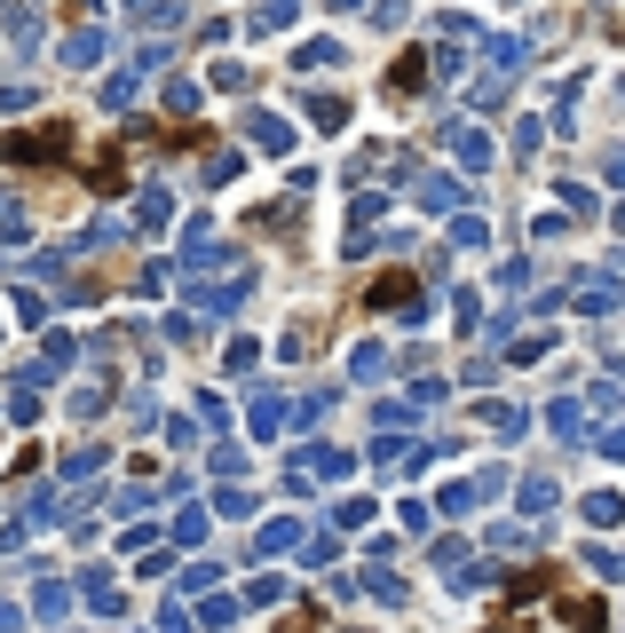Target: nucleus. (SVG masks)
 <instances>
[{
  "mask_svg": "<svg viewBox=\"0 0 625 633\" xmlns=\"http://www.w3.org/2000/svg\"><path fill=\"white\" fill-rule=\"evenodd\" d=\"M80 151V136L72 127H24V136H9V166H56V159H72Z\"/></svg>",
  "mask_w": 625,
  "mask_h": 633,
  "instance_id": "1",
  "label": "nucleus"
},
{
  "mask_svg": "<svg viewBox=\"0 0 625 633\" xmlns=\"http://www.w3.org/2000/svg\"><path fill=\"white\" fill-rule=\"evenodd\" d=\"M507 594H515V602H531V594H554V571H522Z\"/></svg>",
  "mask_w": 625,
  "mask_h": 633,
  "instance_id": "6",
  "label": "nucleus"
},
{
  "mask_svg": "<svg viewBox=\"0 0 625 633\" xmlns=\"http://www.w3.org/2000/svg\"><path fill=\"white\" fill-rule=\"evenodd\" d=\"M278 633H309V610H293V618H285V625H278Z\"/></svg>",
  "mask_w": 625,
  "mask_h": 633,
  "instance_id": "7",
  "label": "nucleus"
},
{
  "mask_svg": "<svg viewBox=\"0 0 625 633\" xmlns=\"http://www.w3.org/2000/svg\"><path fill=\"white\" fill-rule=\"evenodd\" d=\"M87 183H95V190H119V183H127V143L95 151V159H87Z\"/></svg>",
  "mask_w": 625,
  "mask_h": 633,
  "instance_id": "3",
  "label": "nucleus"
},
{
  "mask_svg": "<svg viewBox=\"0 0 625 633\" xmlns=\"http://www.w3.org/2000/svg\"><path fill=\"white\" fill-rule=\"evenodd\" d=\"M563 618H570L578 633H602V625H610V602H602V594H570Z\"/></svg>",
  "mask_w": 625,
  "mask_h": 633,
  "instance_id": "4",
  "label": "nucleus"
},
{
  "mask_svg": "<svg viewBox=\"0 0 625 633\" xmlns=\"http://www.w3.org/2000/svg\"><path fill=\"white\" fill-rule=\"evenodd\" d=\"M365 302H373V309H412V302H420V278H412V270H380V278L365 285Z\"/></svg>",
  "mask_w": 625,
  "mask_h": 633,
  "instance_id": "2",
  "label": "nucleus"
},
{
  "mask_svg": "<svg viewBox=\"0 0 625 633\" xmlns=\"http://www.w3.org/2000/svg\"><path fill=\"white\" fill-rule=\"evenodd\" d=\"M388 80H397V95H420V80H427V56H420V48H404V56H397V72H388Z\"/></svg>",
  "mask_w": 625,
  "mask_h": 633,
  "instance_id": "5",
  "label": "nucleus"
}]
</instances>
